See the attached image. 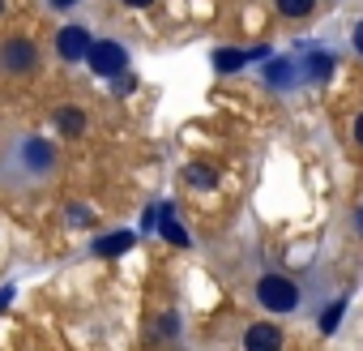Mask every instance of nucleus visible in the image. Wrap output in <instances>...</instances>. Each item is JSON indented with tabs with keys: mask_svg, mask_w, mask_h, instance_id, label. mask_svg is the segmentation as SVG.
Instances as JSON below:
<instances>
[{
	"mask_svg": "<svg viewBox=\"0 0 363 351\" xmlns=\"http://www.w3.org/2000/svg\"><path fill=\"white\" fill-rule=\"evenodd\" d=\"M5 171L13 176L18 185H43V180H52V171H56V146H52L48 137L26 133V137H18V141L9 146Z\"/></svg>",
	"mask_w": 363,
	"mask_h": 351,
	"instance_id": "f257e3e1",
	"label": "nucleus"
},
{
	"mask_svg": "<svg viewBox=\"0 0 363 351\" xmlns=\"http://www.w3.org/2000/svg\"><path fill=\"white\" fill-rule=\"evenodd\" d=\"M257 304L265 308V313H295L299 308V287H295V279H286V274H261L257 279Z\"/></svg>",
	"mask_w": 363,
	"mask_h": 351,
	"instance_id": "f03ea898",
	"label": "nucleus"
},
{
	"mask_svg": "<svg viewBox=\"0 0 363 351\" xmlns=\"http://www.w3.org/2000/svg\"><path fill=\"white\" fill-rule=\"evenodd\" d=\"M0 69L13 73V77H30L39 69V48L26 39V35H13L0 43Z\"/></svg>",
	"mask_w": 363,
	"mask_h": 351,
	"instance_id": "7ed1b4c3",
	"label": "nucleus"
},
{
	"mask_svg": "<svg viewBox=\"0 0 363 351\" xmlns=\"http://www.w3.org/2000/svg\"><path fill=\"white\" fill-rule=\"evenodd\" d=\"M86 60H90V73H94V77H103V82H111V77L128 73V52H124L116 39H94Z\"/></svg>",
	"mask_w": 363,
	"mask_h": 351,
	"instance_id": "20e7f679",
	"label": "nucleus"
},
{
	"mask_svg": "<svg viewBox=\"0 0 363 351\" xmlns=\"http://www.w3.org/2000/svg\"><path fill=\"white\" fill-rule=\"evenodd\" d=\"M90 43H94V39H90V35H86L82 26H65V31L56 35V52H60V56H65L69 65L86 60V56H90Z\"/></svg>",
	"mask_w": 363,
	"mask_h": 351,
	"instance_id": "39448f33",
	"label": "nucleus"
},
{
	"mask_svg": "<svg viewBox=\"0 0 363 351\" xmlns=\"http://www.w3.org/2000/svg\"><path fill=\"white\" fill-rule=\"evenodd\" d=\"M244 351H282V330L274 321H252L244 330Z\"/></svg>",
	"mask_w": 363,
	"mask_h": 351,
	"instance_id": "423d86ee",
	"label": "nucleus"
},
{
	"mask_svg": "<svg viewBox=\"0 0 363 351\" xmlns=\"http://www.w3.org/2000/svg\"><path fill=\"white\" fill-rule=\"evenodd\" d=\"M265 56V48H257V52H235V48H218L214 52V69L218 73H240L248 60H261Z\"/></svg>",
	"mask_w": 363,
	"mask_h": 351,
	"instance_id": "0eeeda50",
	"label": "nucleus"
},
{
	"mask_svg": "<svg viewBox=\"0 0 363 351\" xmlns=\"http://www.w3.org/2000/svg\"><path fill=\"white\" fill-rule=\"evenodd\" d=\"M133 232H111V236H103V240H94V253L99 257H120V253H128L133 249Z\"/></svg>",
	"mask_w": 363,
	"mask_h": 351,
	"instance_id": "6e6552de",
	"label": "nucleus"
},
{
	"mask_svg": "<svg viewBox=\"0 0 363 351\" xmlns=\"http://www.w3.org/2000/svg\"><path fill=\"white\" fill-rule=\"evenodd\" d=\"M158 232H162V240H167V244H175V249H189V232L175 223V215H171L167 206H162V215H158Z\"/></svg>",
	"mask_w": 363,
	"mask_h": 351,
	"instance_id": "1a4fd4ad",
	"label": "nucleus"
},
{
	"mask_svg": "<svg viewBox=\"0 0 363 351\" xmlns=\"http://www.w3.org/2000/svg\"><path fill=\"white\" fill-rule=\"evenodd\" d=\"M56 124H60V133H82V129H86V116H82V107L65 103V107L56 112Z\"/></svg>",
	"mask_w": 363,
	"mask_h": 351,
	"instance_id": "9d476101",
	"label": "nucleus"
},
{
	"mask_svg": "<svg viewBox=\"0 0 363 351\" xmlns=\"http://www.w3.org/2000/svg\"><path fill=\"white\" fill-rule=\"evenodd\" d=\"M291 73H295V65H291L286 56L265 65V82H269V86H291Z\"/></svg>",
	"mask_w": 363,
	"mask_h": 351,
	"instance_id": "9b49d317",
	"label": "nucleus"
},
{
	"mask_svg": "<svg viewBox=\"0 0 363 351\" xmlns=\"http://www.w3.org/2000/svg\"><path fill=\"white\" fill-rule=\"evenodd\" d=\"M274 5H278V14H282V18L299 22V18H308V14L316 9V0H274Z\"/></svg>",
	"mask_w": 363,
	"mask_h": 351,
	"instance_id": "f8f14e48",
	"label": "nucleus"
},
{
	"mask_svg": "<svg viewBox=\"0 0 363 351\" xmlns=\"http://www.w3.org/2000/svg\"><path fill=\"white\" fill-rule=\"evenodd\" d=\"M189 185H193V189H214V185H218V171L206 167V163H193V167H189Z\"/></svg>",
	"mask_w": 363,
	"mask_h": 351,
	"instance_id": "ddd939ff",
	"label": "nucleus"
},
{
	"mask_svg": "<svg viewBox=\"0 0 363 351\" xmlns=\"http://www.w3.org/2000/svg\"><path fill=\"white\" fill-rule=\"evenodd\" d=\"M303 69H308V77H316V82H320V77H329V73H333V56H329V52H312Z\"/></svg>",
	"mask_w": 363,
	"mask_h": 351,
	"instance_id": "4468645a",
	"label": "nucleus"
},
{
	"mask_svg": "<svg viewBox=\"0 0 363 351\" xmlns=\"http://www.w3.org/2000/svg\"><path fill=\"white\" fill-rule=\"evenodd\" d=\"M175 334H179V317H175V313H162L158 325H154V342H167V338H175Z\"/></svg>",
	"mask_w": 363,
	"mask_h": 351,
	"instance_id": "2eb2a0df",
	"label": "nucleus"
},
{
	"mask_svg": "<svg viewBox=\"0 0 363 351\" xmlns=\"http://www.w3.org/2000/svg\"><path fill=\"white\" fill-rule=\"evenodd\" d=\"M342 313H346V300H333V304L325 308V317H320V330H325V334H333V330H337V321H342Z\"/></svg>",
	"mask_w": 363,
	"mask_h": 351,
	"instance_id": "dca6fc26",
	"label": "nucleus"
},
{
	"mask_svg": "<svg viewBox=\"0 0 363 351\" xmlns=\"http://www.w3.org/2000/svg\"><path fill=\"white\" fill-rule=\"evenodd\" d=\"M69 219H73V223H90V210H86V206H69Z\"/></svg>",
	"mask_w": 363,
	"mask_h": 351,
	"instance_id": "f3484780",
	"label": "nucleus"
},
{
	"mask_svg": "<svg viewBox=\"0 0 363 351\" xmlns=\"http://www.w3.org/2000/svg\"><path fill=\"white\" fill-rule=\"evenodd\" d=\"M120 5H128V9H150L154 0H120Z\"/></svg>",
	"mask_w": 363,
	"mask_h": 351,
	"instance_id": "a211bd4d",
	"label": "nucleus"
},
{
	"mask_svg": "<svg viewBox=\"0 0 363 351\" xmlns=\"http://www.w3.org/2000/svg\"><path fill=\"white\" fill-rule=\"evenodd\" d=\"M48 5H52V9H60V14H65V9H73V5H77V0H48Z\"/></svg>",
	"mask_w": 363,
	"mask_h": 351,
	"instance_id": "6ab92c4d",
	"label": "nucleus"
},
{
	"mask_svg": "<svg viewBox=\"0 0 363 351\" xmlns=\"http://www.w3.org/2000/svg\"><path fill=\"white\" fill-rule=\"evenodd\" d=\"M354 52H359V56H363V22H359V26H354Z\"/></svg>",
	"mask_w": 363,
	"mask_h": 351,
	"instance_id": "aec40b11",
	"label": "nucleus"
},
{
	"mask_svg": "<svg viewBox=\"0 0 363 351\" xmlns=\"http://www.w3.org/2000/svg\"><path fill=\"white\" fill-rule=\"evenodd\" d=\"M354 141H359V146H363V112H359V116H354Z\"/></svg>",
	"mask_w": 363,
	"mask_h": 351,
	"instance_id": "412c9836",
	"label": "nucleus"
},
{
	"mask_svg": "<svg viewBox=\"0 0 363 351\" xmlns=\"http://www.w3.org/2000/svg\"><path fill=\"white\" fill-rule=\"evenodd\" d=\"M354 232H359V236H363V206H359V210H354Z\"/></svg>",
	"mask_w": 363,
	"mask_h": 351,
	"instance_id": "4be33fe9",
	"label": "nucleus"
},
{
	"mask_svg": "<svg viewBox=\"0 0 363 351\" xmlns=\"http://www.w3.org/2000/svg\"><path fill=\"white\" fill-rule=\"evenodd\" d=\"M5 304H9V291H0V308H5Z\"/></svg>",
	"mask_w": 363,
	"mask_h": 351,
	"instance_id": "5701e85b",
	"label": "nucleus"
},
{
	"mask_svg": "<svg viewBox=\"0 0 363 351\" xmlns=\"http://www.w3.org/2000/svg\"><path fill=\"white\" fill-rule=\"evenodd\" d=\"M0 14H5V0H0Z\"/></svg>",
	"mask_w": 363,
	"mask_h": 351,
	"instance_id": "b1692460",
	"label": "nucleus"
}]
</instances>
